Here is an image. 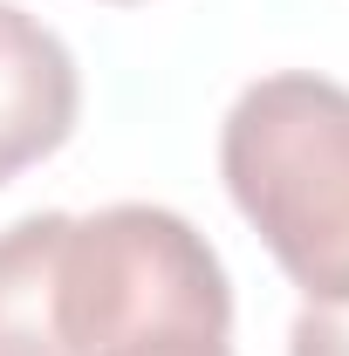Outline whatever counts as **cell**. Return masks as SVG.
<instances>
[{
    "label": "cell",
    "instance_id": "277c9868",
    "mask_svg": "<svg viewBox=\"0 0 349 356\" xmlns=\"http://www.w3.org/2000/svg\"><path fill=\"white\" fill-rule=\"evenodd\" d=\"M288 356H349V302H308L288 329Z\"/></svg>",
    "mask_w": 349,
    "mask_h": 356
},
{
    "label": "cell",
    "instance_id": "7a4b0ae2",
    "mask_svg": "<svg viewBox=\"0 0 349 356\" xmlns=\"http://www.w3.org/2000/svg\"><path fill=\"white\" fill-rule=\"evenodd\" d=\"M83 110V76L62 35L28 7L0 0V185L62 151Z\"/></svg>",
    "mask_w": 349,
    "mask_h": 356
},
{
    "label": "cell",
    "instance_id": "6da1fadb",
    "mask_svg": "<svg viewBox=\"0 0 349 356\" xmlns=\"http://www.w3.org/2000/svg\"><path fill=\"white\" fill-rule=\"evenodd\" d=\"M219 178L308 302H349V89L261 76L219 131Z\"/></svg>",
    "mask_w": 349,
    "mask_h": 356
},
{
    "label": "cell",
    "instance_id": "3957f363",
    "mask_svg": "<svg viewBox=\"0 0 349 356\" xmlns=\"http://www.w3.org/2000/svg\"><path fill=\"white\" fill-rule=\"evenodd\" d=\"M62 240L69 213H28L0 233V356H69L55 322Z\"/></svg>",
    "mask_w": 349,
    "mask_h": 356
},
{
    "label": "cell",
    "instance_id": "5b68a950",
    "mask_svg": "<svg viewBox=\"0 0 349 356\" xmlns=\"http://www.w3.org/2000/svg\"><path fill=\"white\" fill-rule=\"evenodd\" d=\"M96 356H233V350L213 329H144V336H124V343H110Z\"/></svg>",
    "mask_w": 349,
    "mask_h": 356
},
{
    "label": "cell",
    "instance_id": "8992f818",
    "mask_svg": "<svg viewBox=\"0 0 349 356\" xmlns=\"http://www.w3.org/2000/svg\"><path fill=\"white\" fill-rule=\"evenodd\" d=\"M110 7H131V0H110Z\"/></svg>",
    "mask_w": 349,
    "mask_h": 356
}]
</instances>
